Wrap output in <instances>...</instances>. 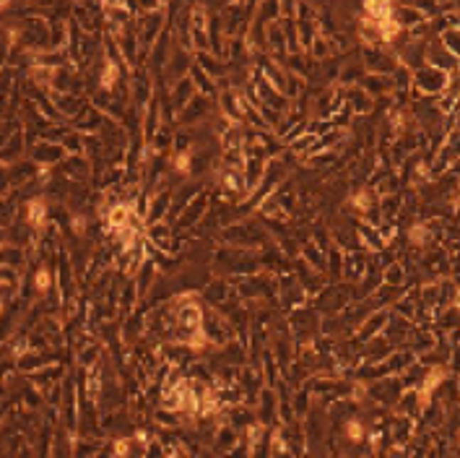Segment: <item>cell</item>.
Returning a JSON list of instances; mask_svg holds the SVG:
<instances>
[{
    "mask_svg": "<svg viewBox=\"0 0 460 458\" xmlns=\"http://www.w3.org/2000/svg\"><path fill=\"white\" fill-rule=\"evenodd\" d=\"M117 81V65L114 63H107L105 73H102V86H112Z\"/></svg>",
    "mask_w": 460,
    "mask_h": 458,
    "instance_id": "cell-7",
    "label": "cell"
},
{
    "mask_svg": "<svg viewBox=\"0 0 460 458\" xmlns=\"http://www.w3.org/2000/svg\"><path fill=\"white\" fill-rule=\"evenodd\" d=\"M346 437L351 443H362L364 440V425L362 420H348L346 422Z\"/></svg>",
    "mask_w": 460,
    "mask_h": 458,
    "instance_id": "cell-6",
    "label": "cell"
},
{
    "mask_svg": "<svg viewBox=\"0 0 460 458\" xmlns=\"http://www.w3.org/2000/svg\"><path fill=\"white\" fill-rule=\"evenodd\" d=\"M34 156H37V161H42V164H55V161H60L63 149L53 144H42V146H37Z\"/></svg>",
    "mask_w": 460,
    "mask_h": 458,
    "instance_id": "cell-4",
    "label": "cell"
},
{
    "mask_svg": "<svg viewBox=\"0 0 460 458\" xmlns=\"http://www.w3.org/2000/svg\"><path fill=\"white\" fill-rule=\"evenodd\" d=\"M185 164H188V156H180V159H177V167L185 169Z\"/></svg>",
    "mask_w": 460,
    "mask_h": 458,
    "instance_id": "cell-8",
    "label": "cell"
},
{
    "mask_svg": "<svg viewBox=\"0 0 460 458\" xmlns=\"http://www.w3.org/2000/svg\"><path fill=\"white\" fill-rule=\"evenodd\" d=\"M23 211H26V222L31 224V227H42L45 224V219H47V203L42 198H34V201H29L26 206H23Z\"/></svg>",
    "mask_w": 460,
    "mask_h": 458,
    "instance_id": "cell-1",
    "label": "cell"
},
{
    "mask_svg": "<svg viewBox=\"0 0 460 458\" xmlns=\"http://www.w3.org/2000/svg\"><path fill=\"white\" fill-rule=\"evenodd\" d=\"M58 373H60V367H55V365L39 367V370L29 373V380H31V385H37V388L45 393V388L55 380V378H58Z\"/></svg>",
    "mask_w": 460,
    "mask_h": 458,
    "instance_id": "cell-3",
    "label": "cell"
},
{
    "mask_svg": "<svg viewBox=\"0 0 460 458\" xmlns=\"http://www.w3.org/2000/svg\"><path fill=\"white\" fill-rule=\"evenodd\" d=\"M34 289L37 294H47V292L53 289V274H50V268H37V274H34Z\"/></svg>",
    "mask_w": 460,
    "mask_h": 458,
    "instance_id": "cell-5",
    "label": "cell"
},
{
    "mask_svg": "<svg viewBox=\"0 0 460 458\" xmlns=\"http://www.w3.org/2000/svg\"><path fill=\"white\" fill-rule=\"evenodd\" d=\"M47 365H53V357H47L42 351H26L23 357H18V367H21L23 373H34V370Z\"/></svg>",
    "mask_w": 460,
    "mask_h": 458,
    "instance_id": "cell-2",
    "label": "cell"
}]
</instances>
